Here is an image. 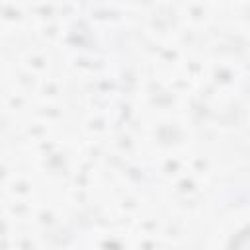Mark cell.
Wrapping results in <instances>:
<instances>
[{"label": "cell", "mask_w": 250, "mask_h": 250, "mask_svg": "<svg viewBox=\"0 0 250 250\" xmlns=\"http://www.w3.org/2000/svg\"><path fill=\"white\" fill-rule=\"evenodd\" d=\"M229 250H250V225L244 227L236 236H232Z\"/></svg>", "instance_id": "obj_1"}]
</instances>
